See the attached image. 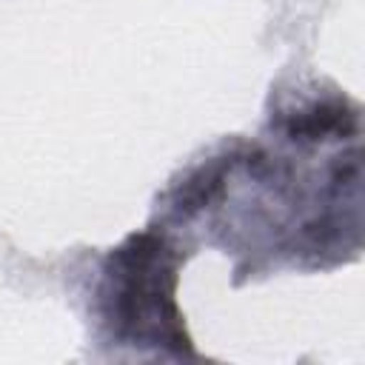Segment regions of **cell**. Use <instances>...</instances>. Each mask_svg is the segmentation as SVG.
<instances>
[{
  "label": "cell",
  "instance_id": "6da1fadb",
  "mask_svg": "<svg viewBox=\"0 0 365 365\" xmlns=\"http://www.w3.org/2000/svg\"><path fill=\"white\" fill-rule=\"evenodd\" d=\"M106 311L120 334L188 351L174 305V257L154 234L131 237L108 259Z\"/></svg>",
  "mask_w": 365,
  "mask_h": 365
},
{
  "label": "cell",
  "instance_id": "7a4b0ae2",
  "mask_svg": "<svg viewBox=\"0 0 365 365\" xmlns=\"http://www.w3.org/2000/svg\"><path fill=\"white\" fill-rule=\"evenodd\" d=\"M356 114L345 111L342 103H317L305 111H299L297 117H291L288 123V137L291 140H325L328 134H342L348 128H354Z\"/></svg>",
  "mask_w": 365,
  "mask_h": 365
}]
</instances>
